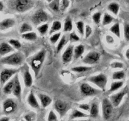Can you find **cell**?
Listing matches in <instances>:
<instances>
[{"label":"cell","instance_id":"cell-50","mask_svg":"<svg viewBox=\"0 0 129 121\" xmlns=\"http://www.w3.org/2000/svg\"><path fill=\"white\" fill-rule=\"evenodd\" d=\"M3 8H4V4L3 3L2 1H1L0 2V11H3Z\"/></svg>","mask_w":129,"mask_h":121},{"label":"cell","instance_id":"cell-33","mask_svg":"<svg viewBox=\"0 0 129 121\" xmlns=\"http://www.w3.org/2000/svg\"><path fill=\"white\" fill-rule=\"evenodd\" d=\"M66 21L64 23V32H71L73 28V24L72 20L69 18L66 19Z\"/></svg>","mask_w":129,"mask_h":121},{"label":"cell","instance_id":"cell-21","mask_svg":"<svg viewBox=\"0 0 129 121\" xmlns=\"http://www.w3.org/2000/svg\"><path fill=\"white\" fill-rule=\"evenodd\" d=\"M89 114L91 117L96 118L99 115V105L98 102H94L91 104L90 110H89Z\"/></svg>","mask_w":129,"mask_h":121},{"label":"cell","instance_id":"cell-29","mask_svg":"<svg viewBox=\"0 0 129 121\" xmlns=\"http://www.w3.org/2000/svg\"><path fill=\"white\" fill-rule=\"evenodd\" d=\"M123 85V82L122 81H114L112 82V84L110 85V88L109 92H113L115 91L118 90L120 88H122Z\"/></svg>","mask_w":129,"mask_h":121},{"label":"cell","instance_id":"cell-41","mask_svg":"<svg viewBox=\"0 0 129 121\" xmlns=\"http://www.w3.org/2000/svg\"><path fill=\"white\" fill-rule=\"evenodd\" d=\"M101 17H102V13L100 12H96L93 14L92 16V19L94 23L99 24L101 21Z\"/></svg>","mask_w":129,"mask_h":121},{"label":"cell","instance_id":"cell-36","mask_svg":"<svg viewBox=\"0 0 129 121\" xmlns=\"http://www.w3.org/2000/svg\"><path fill=\"white\" fill-rule=\"evenodd\" d=\"M38 32L39 34L42 35H44L47 33L49 31V25L47 23H43L42 25H40L37 28Z\"/></svg>","mask_w":129,"mask_h":121},{"label":"cell","instance_id":"cell-35","mask_svg":"<svg viewBox=\"0 0 129 121\" xmlns=\"http://www.w3.org/2000/svg\"><path fill=\"white\" fill-rule=\"evenodd\" d=\"M60 0H53L49 4V7L53 10V11L57 12L60 10Z\"/></svg>","mask_w":129,"mask_h":121},{"label":"cell","instance_id":"cell-53","mask_svg":"<svg viewBox=\"0 0 129 121\" xmlns=\"http://www.w3.org/2000/svg\"><path fill=\"white\" fill-rule=\"evenodd\" d=\"M126 1H127V3H128V5H129V0H126Z\"/></svg>","mask_w":129,"mask_h":121},{"label":"cell","instance_id":"cell-13","mask_svg":"<svg viewBox=\"0 0 129 121\" xmlns=\"http://www.w3.org/2000/svg\"><path fill=\"white\" fill-rule=\"evenodd\" d=\"M127 89L125 88L123 90L120 91V92H118V93H115V94H113L112 95H111L110 100H111L112 104L113 105L114 107H117L120 105V104L122 102L125 95L127 94Z\"/></svg>","mask_w":129,"mask_h":121},{"label":"cell","instance_id":"cell-25","mask_svg":"<svg viewBox=\"0 0 129 121\" xmlns=\"http://www.w3.org/2000/svg\"><path fill=\"white\" fill-rule=\"evenodd\" d=\"M22 39H25L28 41H35L37 39V35L34 32H29L25 33L21 35Z\"/></svg>","mask_w":129,"mask_h":121},{"label":"cell","instance_id":"cell-43","mask_svg":"<svg viewBox=\"0 0 129 121\" xmlns=\"http://www.w3.org/2000/svg\"><path fill=\"white\" fill-rule=\"evenodd\" d=\"M35 113L34 112H29L24 116V119L28 121L34 120L35 119Z\"/></svg>","mask_w":129,"mask_h":121},{"label":"cell","instance_id":"cell-40","mask_svg":"<svg viewBox=\"0 0 129 121\" xmlns=\"http://www.w3.org/2000/svg\"><path fill=\"white\" fill-rule=\"evenodd\" d=\"M123 35L127 42H129V23H126L123 25Z\"/></svg>","mask_w":129,"mask_h":121},{"label":"cell","instance_id":"cell-16","mask_svg":"<svg viewBox=\"0 0 129 121\" xmlns=\"http://www.w3.org/2000/svg\"><path fill=\"white\" fill-rule=\"evenodd\" d=\"M15 48L10 44L7 42H1L0 45V55L1 57L6 55L10 53L13 52L15 50Z\"/></svg>","mask_w":129,"mask_h":121},{"label":"cell","instance_id":"cell-15","mask_svg":"<svg viewBox=\"0 0 129 121\" xmlns=\"http://www.w3.org/2000/svg\"><path fill=\"white\" fill-rule=\"evenodd\" d=\"M14 79H15V84H14V88L12 93L18 99L21 100V86L20 81V79H19V76L18 73L15 75Z\"/></svg>","mask_w":129,"mask_h":121},{"label":"cell","instance_id":"cell-42","mask_svg":"<svg viewBox=\"0 0 129 121\" xmlns=\"http://www.w3.org/2000/svg\"><path fill=\"white\" fill-rule=\"evenodd\" d=\"M60 35H61V33L60 32L54 33V34L50 37V42L52 44H55V43L59 40V39H60Z\"/></svg>","mask_w":129,"mask_h":121},{"label":"cell","instance_id":"cell-46","mask_svg":"<svg viewBox=\"0 0 129 121\" xmlns=\"http://www.w3.org/2000/svg\"><path fill=\"white\" fill-rule=\"evenodd\" d=\"M91 105L89 104H87V103H83V104H81L79 105V108L83 110L87 111V112H89L90 110Z\"/></svg>","mask_w":129,"mask_h":121},{"label":"cell","instance_id":"cell-27","mask_svg":"<svg viewBox=\"0 0 129 121\" xmlns=\"http://www.w3.org/2000/svg\"><path fill=\"white\" fill-rule=\"evenodd\" d=\"M110 31L118 38H120V26L118 22L115 23L114 25H112L110 28Z\"/></svg>","mask_w":129,"mask_h":121},{"label":"cell","instance_id":"cell-1","mask_svg":"<svg viewBox=\"0 0 129 121\" xmlns=\"http://www.w3.org/2000/svg\"><path fill=\"white\" fill-rule=\"evenodd\" d=\"M45 57H46V50L43 49L28 59L29 65L31 67V70L33 71L35 76L39 75L42 66L45 61Z\"/></svg>","mask_w":129,"mask_h":121},{"label":"cell","instance_id":"cell-22","mask_svg":"<svg viewBox=\"0 0 129 121\" xmlns=\"http://www.w3.org/2000/svg\"><path fill=\"white\" fill-rule=\"evenodd\" d=\"M85 48L83 44H79L74 47V59H78L84 54Z\"/></svg>","mask_w":129,"mask_h":121},{"label":"cell","instance_id":"cell-19","mask_svg":"<svg viewBox=\"0 0 129 121\" xmlns=\"http://www.w3.org/2000/svg\"><path fill=\"white\" fill-rule=\"evenodd\" d=\"M39 100H40V104L43 108H47L52 102V99L47 95L43 94V93H38L37 95Z\"/></svg>","mask_w":129,"mask_h":121},{"label":"cell","instance_id":"cell-31","mask_svg":"<svg viewBox=\"0 0 129 121\" xmlns=\"http://www.w3.org/2000/svg\"><path fill=\"white\" fill-rule=\"evenodd\" d=\"M92 69L91 67L89 66H76V67H73L72 68L71 70L73 71V72H75V73H84V72H87L88 71L91 70Z\"/></svg>","mask_w":129,"mask_h":121},{"label":"cell","instance_id":"cell-32","mask_svg":"<svg viewBox=\"0 0 129 121\" xmlns=\"http://www.w3.org/2000/svg\"><path fill=\"white\" fill-rule=\"evenodd\" d=\"M125 77V73L123 71L114 72L112 74V79L114 80H122Z\"/></svg>","mask_w":129,"mask_h":121},{"label":"cell","instance_id":"cell-26","mask_svg":"<svg viewBox=\"0 0 129 121\" xmlns=\"http://www.w3.org/2000/svg\"><path fill=\"white\" fill-rule=\"evenodd\" d=\"M68 42V37H67L65 35H64L62 37L60 41L59 42L57 45V48H56L57 52L59 53V52L61 51L62 49L63 48H64V47L67 44Z\"/></svg>","mask_w":129,"mask_h":121},{"label":"cell","instance_id":"cell-14","mask_svg":"<svg viewBox=\"0 0 129 121\" xmlns=\"http://www.w3.org/2000/svg\"><path fill=\"white\" fill-rule=\"evenodd\" d=\"M74 46L73 45H69L62 55V60L64 64L71 61L73 57H74Z\"/></svg>","mask_w":129,"mask_h":121},{"label":"cell","instance_id":"cell-52","mask_svg":"<svg viewBox=\"0 0 129 121\" xmlns=\"http://www.w3.org/2000/svg\"><path fill=\"white\" fill-rule=\"evenodd\" d=\"M53 0H47V1L48 3H50L51 2V1H52Z\"/></svg>","mask_w":129,"mask_h":121},{"label":"cell","instance_id":"cell-11","mask_svg":"<svg viewBox=\"0 0 129 121\" xmlns=\"http://www.w3.org/2000/svg\"><path fill=\"white\" fill-rule=\"evenodd\" d=\"M100 59V54L98 52L91 51L89 52L86 55V56H84L83 59V62L86 64L91 65L98 63Z\"/></svg>","mask_w":129,"mask_h":121},{"label":"cell","instance_id":"cell-8","mask_svg":"<svg viewBox=\"0 0 129 121\" xmlns=\"http://www.w3.org/2000/svg\"><path fill=\"white\" fill-rule=\"evenodd\" d=\"M18 72V71L16 69L5 68V69H3L1 71V76H0V81H1V85H3L6 82L8 81L13 76L17 74Z\"/></svg>","mask_w":129,"mask_h":121},{"label":"cell","instance_id":"cell-47","mask_svg":"<svg viewBox=\"0 0 129 121\" xmlns=\"http://www.w3.org/2000/svg\"><path fill=\"white\" fill-rule=\"evenodd\" d=\"M92 34V28L91 26H89V25H86L85 28V32H84V34H85L86 38H88Z\"/></svg>","mask_w":129,"mask_h":121},{"label":"cell","instance_id":"cell-7","mask_svg":"<svg viewBox=\"0 0 129 121\" xmlns=\"http://www.w3.org/2000/svg\"><path fill=\"white\" fill-rule=\"evenodd\" d=\"M22 78L23 79V83L26 88H30L33 84V78L30 69L27 64H25L21 68V69Z\"/></svg>","mask_w":129,"mask_h":121},{"label":"cell","instance_id":"cell-44","mask_svg":"<svg viewBox=\"0 0 129 121\" xmlns=\"http://www.w3.org/2000/svg\"><path fill=\"white\" fill-rule=\"evenodd\" d=\"M57 116L56 115L55 112L53 110H50L49 112V115H48V120H57Z\"/></svg>","mask_w":129,"mask_h":121},{"label":"cell","instance_id":"cell-2","mask_svg":"<svg viewBox=\"0 0 129 121\" xmlns=\"http://www.w3.org/2000/svg\"><path fill=\"white\" fill-rule=\"evenodd\" d=\"M34 0H10L9 7L18 13H25L34 8Z\"/></svg>","mask_w":129,"mask_h":121},{"label":"cell","instance_id":"cell-10","mask_svg":"<svg viewBox=\"0 0 129 121\" xmlns=\"http://www.w3.org/2000/svg\"><path fill=\"white\" fill-rule=\"evenodd\" d=\"M80 90L82 94L86 97H90V96L98 95L100 92V91L93 88L86 83H83L81 84Z\"/></svg>","mask_w":129,"mask_h":121},{"label":"cell","instance_id":"cell-6","mask_svg":"<svg viewBox=\"0 0 129 121\" xmlns=\"http://www.w3.org/2000/svg\"><path fill=\"white\" fill-rule=\"evenodd\" d=\"M113 105L110 99L107 98H103L102 102V110L103 118L105 120L109 119L112 115Z\"/></svg>","mask_w":129,"mask_h":121},{"label":"cell","instance_id":"cell-49","mask_svg":"<svg viewBox=\"0 0 129 121\" xmlns=\"http://www.w3.org/2000/svg\"><path fill=\"white\" fill-rule=\"evenodd\" d=\"M10 120V117H7V116H3L1 118H0V121H9Z\"/></svg>","mask_w":129,"mask_h":121},{"label":"cell","instance_id":"cell-30","mask_svg":"<svg viewBox=\"0 0 129 121\" xmlns=\"http://www.w3.org/2000/svg\"><path fill=\"white\" fill-rule=\"evenodd\" d=\"M32 30V26L29 23H23L20 28V33L21 34H25V33L26 32H31Z\"/></svg>","mask_w":129,"mask_h":121},{"label":"cell","instance_id":"cell-45","mask_svg":"<svg viewBox=\"0 0 129 121\" xmlns=\"http://www.w3.org/2000/svg\"><path fill=\"white\" fill-rule=\"evenodd\" d=\"M111 67L113 69H117V68H120V69H122L124 67L123 63H120V62H113V63L111 64Z\"/></svg>","mask_w":129,"mask_h":121},{"label":"cell","instance_id":"cell-48","mask_svg":"<svg viewBox=\"0 0 129 121\" xmlns=\"http://www.w3.org/2000/svg\"><path fill=\"white\" fill-rule=\"evenodd\" d=\"M69 39L73 42H78L79 40V37L75 32H73L69 35Z\"/></svg>","mask_w":129,"mask_h":121},{"label":"cell","instance_id":"cell-20","mask_svg":"<svg viewBox=\"0 0 129 121\" xmlns=\"http://www.w3.org/2000/svg\"><path fill=\"white\" fill-rule=\"evenodd\" d=\"M15 84V79L14 78L11 80H9L5 84V86L3 87V92L6 95L11 94L13 93Z\"/></svg>","mask_w":129,"mask_h":121},{"label":"cell","instance_id":"cell-4","mask_svg":"<svg viewBox=\"0 0 129 121\" xmlns=\"http://www.w3.org/2000/svg\"><path fill=\"white\" fill-rule=\"evenodd\" d=\"M88 81L96 86L102 91H105L107 86V82H108V78H107V75L103 73H100L97 75L89 77L88 78Z\"/></svg>","mask_w":129,"mask_h":121},{"label":"cell","instance_id":"cell-23","mask_svg":"<svg viewBox=\"0 0 129 121\" xmlns=\"http://www.w3.org/2000/svg\"><path fill=\"white\" fill-rule=\"evenodd\" d=\"M88 115L86 113H84V112L79 111L78 110L75 109L72 112L71 114L70 115V119L71 120H74L76 119V118H86L88 117Z\"/></svg>","mask_w":129,"mask_h":121},{"label":"cell","instance_id":"cell-3","mask_svg":"<svg viewBox=\"0 0 129 121\" xmlns=\"http://www.w3.org/2000/svg\"><path fill=\"white\" fill-rule=\"evenodd\" d=\"M25 56L22 52H16L7 56L1 57V63L4 65L18 66L23 64Z\"/></svg>","mask_w":129,"mask_h":121},{"label":"cell","instance_id":"cell-18","mask_svg":"<svg viewBox=\"0 0 129 121\" xmlns=\"http://www.w3.org/2000/svg\"><path fill=\"white\" fill-rule=\"evenodd\" d=\"M27 102L28 103L29 105L32 108H35V109H39L40 108V104H39V102L37 100L36 97H35V94H34V92L31 91L30 93H29L28 96L27 97Z\"/></svg>","mask_w":129,"mask_h":121},{"label":"cell","instance_id":"cell-17","mask_svg":"<svg viewBox=\"0 0 129 121\" xmlns=\"http://www.w3.org/2000/svg\"><path fill=\"white\" fill-rule=\"evenodd\" d=\"M16 23V21L14 19L10 18H5L0 23V29L1 31H6L8 29L12 28Z\"/></svg>","mask_w":129,"mask_h":121},{"label":"cell","instance_id":"cell-28","mask_svg":"<svg viewBox=\"0 0 129 121\" xmlns=\"http://www.w3.org/2000/svg\"><path fill=\"white\" fill-rule=\"evenodd\" d=\"M62 28V24L61 22L59 21H54L52 23L50 30H49V34H52L55 33L56 32L59 31Z\"/></svg>","mask_w":129,"mask_h":121},{"label":"cell","instance_id":"cell-34","mask_svg":"<svg viewBox=\"0 0 129 121\" xmlns=\"http://www.w3.org/2000/svg\"><path fill=\"white\" fill-rule=\"evenodd\" d=\"M113 21V16H111L110 14L108 13H105L104 15H103V20H102V24L103 25L105 26V25H108L110 24L112 21Z\"/></svg>","mask_w":129,"mask_h":121},{"label":"cell","instance_id":"cell-24","mask_svg":"<svg viewBox=\"0 0 129 121\" xmlns=\"http://www.w3.org/2000/svg\"><path fill=\"white\" fill-rule=\"evenodd\" d=\"M108 10L112 12L114 15H118L120 10V5L116 2H112L110 3L108 6Z\"/></svg>","mask_w":129,"mask_h":121},{"label":"cell","instance_id":"cell-39","mask_svg":"<svg viewBox=\"0 0 129 121\" xmlns=\"http://www.w3.org/2000/svg\"><path fill=\"white\" fill-rule=\"evenodd\" d=\"M8 42L15 48V49H19L21 47V44L20 42L17 39H10Z\"/></svg>","mask_w":129,"mask_h":121},{"label":"cell","instance_id":"cell-51","mask_svg":"<svg viewBox=\"0 0 129 121\" xmlns=\"http://www.w3.org/2000/svg\"><path fill=\"white\" fill-rule=\"evenodd\" d=\"M125 57H126V58H127V59H128V60H129V49H128L127 50H126Z\"/></svg>","mask_w":129,"mask_h":121},{"label":"cell","instance_id":"cell-12","mask_svg":"<svg viewBox=\"0 0 129 121\" xmlns=\"http://www.w3.org/2000/svg\"><path fill=\"white\" fill-rule=\"evenodd\" d=\"M54 108L60 117H63L69 110V105L66 102L58 100L54 103Z\"/></svg>","mask_w":129,"mask_h":121},{"label":"cell","instance_id":"cell-37","mask_svg":"<svg viewBox=\"0 0 129 121\" xmlns=\"http://www.w3.org/2000/svg\"><path fill=\"white\" fill-rule=\"evenodd\" d=\"M76 25L77 30H78L79 34L81 36H83L84 35V32H85L84 22L82 21H78L76 23Z\"/></svg>","mask_w":129,"mask_h":121},{"label":"cell","instance_id":"cell-9","mask_svg":"<svg viewBox=\"0 0 129 121\" xmlns=\"http://www.w3.org/2000/svg\"><path fill=\"white\" fill-rule=\"evenodd\" d=\"M16 107H17V104L11 98H7L4 101L3 103V112L6 115L13 113L15 110L16 109Z\"/></svg>","mask_w":129,"mask_h":121},{"label":"cell","instance_id":"cell-38","mask_svg":"<svg viewBox=\"0 0 129 121\" xmlns=\"http://www.w3.org/2000/svg\"><path fill=\"white\" fill-rule=\"evenodd\" d=\"M70 5V1L69 0H61L60 3V10L62 11H65L68 9Z\"/></svg>","mask_w":129,"mask_h":121},{"label":"cell","instance_id":"cell-5","mask_svg":"<svg viewBox=\"0 0 129 121\" xmlns=\"http://www.w3.org/2000/svg\"><path fill=\"white\" fill-rule=\"evenodd\" d=\"M49 19V15L46 11L42 9L38 10L35 11L31 18V22L35 25H40L45 23Z\"/></svg>","mask_w":129,"mask_h":121}]
</instances>
